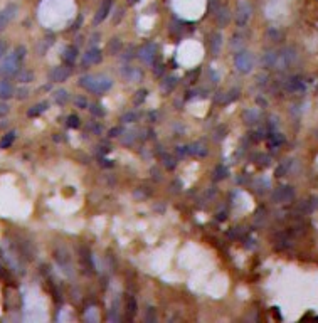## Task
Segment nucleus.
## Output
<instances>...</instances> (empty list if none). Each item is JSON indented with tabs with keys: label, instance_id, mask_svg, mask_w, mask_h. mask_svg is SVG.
<instances>
[{
	"label": "nucleus",
	"instance_id": "nucleus-25",
	"mask_svg": "<svg viewBox=\"0 0 318 323\" xmlns=\"http://www.w3.org/2000/svg\"><path fill=\"white\" fill-rule=\"evenodd\" d=\"M79 125H81V120H79L76 114H71V116H67V126H69V128H78Z\"/></svg>",
	"mask_w": 318,
	"mask_h": 323
},
{
	"label": "nucleus",
	"instance_id": "nucleus-17",
	"mask_svg": "<svg viewBox=\"0 0 318 323\" xmlns=\"http://www.w3.org/2000/svg\"><path fill=\"white\" fill-rule=\"evenodd\" d=\"M286 89H288V91H291V93H295V91L303 89V84L298 78H291V79L286 81Z\"/></svg>",
	"mask_w": 318,
	"mask_h": 323
},
{
	"label": "nucleus",
	"instance_id": "nucleus-20",
	"mask_svg": "<svg viewBox=\"0 0 318 323\" xmlns=\"http://www.w3.org/2000/svg\"><path fill=\"white\" fill-rule=\"evenodd\" d=\"M17 79H19L20 83H31V81H34V73L29 69H24L17 74Z\"/></svg>",
	"mask_w": 318,
	"mask_h": 323
},
{
	"label": "nucleus",
	"instance_id": "nucleus-33",
	"mask_svg": "<svg viewBox=\"0 0 318 323\" xmlns=\"http://www.w3.org/2000/svg\"><path fill=\"white\" fill-rule=\"evenodd\" d=\"M7 113H8V105H7V103H2V101H0V118H3Z\"/></svg>",
	"mask_w": 318,
	"mask_h": 323
},
{
	"label": "nucleus",
	"instance_id": "nucleus-7",
	"mask_svg": "<svg viewBox=\"0 0 318 323\" xmlns=\"http://www.w3.org/2000/svg\"><path fill=\"white\" fill-rule=\"evenodd\" d=\"M15 12H17V5H14V3H10V5H7L5 8L0 10V31H3L10 24V20L15 17Z\"/></svg>",
	"mask_w": 318,
	"mask_h": 323
},
{
	"label": "nucleus",
	"instance_id": "nucleus-27",
	"mask_svg": "<svg viewBox=\"0 0 318 323\" xmlns=\"http://www.w3.org/2000/svg\"><path fill=\"white\" fill-rule=\"evenodd\" d=\"M74 105H76V108H86V106H88V100L84 96H78L74 100Z\"/></svg>",
	"mask_w": 318,
	"mask_h": 323
},
{
	"label": "nucleus",
	"instance_id": "nucleus-28",
	"mask_svg": "<svg viewBox=\"0 0 318 323\" xmlns=\"http://www.w3.org/2000/svg\"><path fill=\"white\" fill-rule=\"evenodd\" d=\"M15 93H17V95H14V96H17V98H19V100H24V98H27V96H29V89H27V88L15 89Z\"/></svg>",
	"mask_w": 318,
	"mask_h": 323
},
{
	"label": "nucleus",
	"instance_id": "nucleus-13",
	"mask_svg": "<svg viewBox=\"0 0 318 323\" xmlns=\"http://www.w3.org/2000/svg\"><path fill=\"white\" fill-rule=\"evenodd\" d=\"M15 95V89L8 81H0V100H8Z\"/></svg>",
	"mask_w": 318,
	"mask_h": 323
},
{
	"label": "nucleus",
	"instance_id": "nucleus-12",
	"mask_svg": "<svg viewBox=\"0 0 318 323\" xmlns=\"http://www.w3.org/2000/svg\"><path fill=\"white\" fill-rule=\"evenodd\" d=\"M78 56H79V51L78 48H74V46H67L64 49V53H62V59H64V62L67 66L73 64L76 59H78Z\"/></svg>",
	"mask_w": 318,
	"mask_h": 323
},
{
	"label": "nucleus",
	"instance_id": "nucleus-9",
	"mask_svg": "<svg viewBox=\"0 0 318 323\" xmlns=\"http://www.w3.org/2000/svg\"><path fill=\"white\" fill-rule=\"evenodd\" d=\"M140 57H142L143 62H154V59L157 57V46L154 42H148V44L143 46L142 49H140Z\"/></svg>",
	"mask_w": 318,
	"mask_h": 323
},
{
	"label": "nucleus",
	"instance_id": "nucleus-4",
	"mask_svg": "<svg viewBox=\"0 0 318 323\" xmlns=\"http://www.w3.org/2000/svg\"><path fill=\"white\" fill-rule=\"evenodd\" d=\"M101 59H103L101 51L98 48H91L81 56V64L83 66H95V64H100Z\"/></svg>",
	"mask_w": 318,
	"mask_h": 323
},
{
	"label": "nucleus",
	"instance_id": "nucleus-22",
	"mask_svg": "<svg viewBox=\"0 0 318 323\" xmlns=\"http://www.w3.org/2000/svg\"><path fill=\"white\" fill-rule=\"evenodd\" d=\"M217 20H219V24L220 25H226L229 22V12L226 10V8H220L219 10V14H217Z\"/></svg>",
	"mask_w": 318,
	"mask_h": 323
},
{
	"label": "nucleus",
	"instance_id": "nucleus-8",
	"mask_svg": "<svg viewBox=\"0 0 318 323\" xmlns=\"http://www.w3.org/2000/svg\"><path fill=\"white\" fill-rule=\"evenodd\" d=\"M249 17H251V7H249V3H239L237 5V14H236V24L239 25V27H243V25L248 24Z\"/></svg>",
	"mask_w": 318,
	"mask_h": 323
},
{
	"label": "nucleus",
	"instance_id": "nucleus-18",
	"mask_svg": "<svg viewBox=\"0 0 318 323\" xmlns=\"http://www.w3.org/2000/svg\"><path fill=\"white\" fill-rule=\"evenodd\" d=\"M48 106H49L48 103H39V105L32 106V108L27 111V114H29V116H39V114H42L46 109H48Z\"/></svg>",
	"mask_w": 318,
	"mask_h": 323
},
{
	"label": "nucleus",
	"instance_id": "nucleus-19",
	"mask_svg": "<svg viewBox=\"0 0 318 323\" xmlns=\"http://www.w3.org/2000/svg\"><path fill=\"white\" fill-rule=\"evenodd\" d=\"M175 86H177V78H173V76H168L167 79L162 81V89L165 93H170Z\"/></svg>",
	"mask_w": 318,
	"mask_h": 323
},
{
	"label": "nucleus",
	"instance_id": "nucleus-30",
	"mask_svg": "<svg viewBox=\"0 0 318 323\" xmlns=\"http://www.w3.org/2000/svg\"><path fill=\"white\" fill-rule=\"evenodd\" d=\"M226 128H224V126H219V130L217 131H214V138L215 140H222L224 137H226Z\"/></svg>",
	"mask_w": 318,
	"mask_h": 323
},
{
	"label": "nucleus",
	"instance_id": "nucleus-14",
	"mask_svg": "<svg viewBox=\"0 0 318 323\" xmlns=\"http://www.w3.org/2000/svg\"><path fill=\"white\" fill-rule=\"evenodd\" d=\"M220 48H222V36L219 32H214L211 36V53L214 56H217L220 53Z\"/></svg>",
	"mask_w": 318,
	"mask_h": 323
},
{
	"label": "nucleus",
	"instance_id": "nucleus-35",
	"mask_svg": "<svg viewBox=\"0 0 318 323\" xmlns=\"http://www.w3.org/2000/svg\"><path fill=\"white\" fill-rule=\"evenodd\" d=\"M5 51H7V44L3 41H0V59L5 56Z\"/></svg>",
	"mask_w": 318,
	"mask_h": 323
},
{
	"label": "nucleus",
	"instance_id": "nucleus-16",
	"mask_svg": "<svg viewBox=\"0 0 318 323\" xmlns=\"http://www.w3.org/2000/svg\"><path fill=\"white\" fill-rule=\"evenodd\" d=\"M14 142H15V131H8L0 140V148H8Z\"/></svg>",
	"mask_w": 318,
	"mask_h": 323
},
{
	"label": "nucleus",
	"instance_id": "nucleus-21",
	"mask_svg": "<svg viewBox=\"0 0 318 323\" xmlns=\"http://www.w3.org/2000/svg\"><path fill=\"white\" fill-rule=\"evenodd\" d=\"M222 96H224V103H232V101L239 98V89L234 88V89H231V91L226 93V95H222Z\"/></svg>",
	"mask_w": 318,
	"mask_h": 323
},
{
	"label": "nucleus",
	"instance_id": "nucleus-15",
	"mask_svg": "<svg viewBox=\"0 0 318 323\" xmlns=\"http://www.w3.org/2000/svg\"><path fill=\"white\" fill-rule=\"evenodd\" d=\"M53 98H54V103L62 106L69 101V93H67L66 89H57V91H54Z\"/></svg>",
	"mask_w": 318,
	"mask_h": 323
},
{
	"label": "nucleus",
	"instance_id": "nucleus-1",
	"mask_svg": "<svg viewBox=\"0 0 318 323\" xmlns=\"http://www.w3.org/2000/svg\"><path fill=\"white\" fill-rule=\"evenodd\" d=\"M78 84L93 95H103L113 86V81L105 74H84L83 78H79Z\"/></svg>",
	"mask_w": 318,
	"mask_h": 323
},
{
	"label": "nucleus",
	"instance_id": "nucleus-10",
	"mask_svg": "<svg viewBox=\"0 0 318 323\" xmlns=\"http://www.w3.org/2000/svg\"><path fill=\"white\" fill-rule=\"evenodd\" d=\"M207 152H209L207 150V145L202 142H196V143H192V145L187 147V154L194 155V157H206Z\"/></svg>",
	"mask_w": 318,
	"mask_h": 323
},
{
	"label": "nucleus",
	"instance_id": "nucleus-3",
	"mask_svg": "<svg viewBox=\"0 0 318 323\" xmlns=\"http://www.w3.org/2000/svg\"><path fill=\"white\" fill-rule=\"evenodd\" d=\"M234 64L237 67V71L239 73H249V71L253 69V66H254V59L253 56L249 53H246V51H241V53H237L236 54V57H234Z\"/></svg>",
	"mask_w": 318,
	"mask_h": 323
},
{
	"label": "nucleus",
	"instance_id": "nucleus-32",
	"mask_svg": "<svg viewBox=\"0 0 318 323\" xmlns=\"http://www.w3.org/2000/svg\"><path fill=\"white\" fill-rule=\"evenodd\" d=\"M163 160H165V167H167V168H173V167H175V163H173V159H172L170 155H165Z\"/></svg>",
	"mask_w": 318,
	"mask_h": 323
},
{
	"label": "nucleus",
	"instance_id": "nucleus-11",
	"mask_svg": "<svg viewBox=\"0 0 318 323\" xmlns=\"http://www.w3.org/2000/svg\"><path fill=\"white\" fill-rule=\"evenodd\" d=\"M111 0H103V3H101V7H100V10H98V14L95 15V24H100V22H103V20L108 17L109 14V10H111Z\"/></svg>",
	"mask_w": 318,
	"mask_h": 323
},
{
	"label": "nucleus",
	"instance_id": "nucleus-26",
	"mask_svg": "<svg viewBox=\"0 0 318 323\" xmlns=\"http://www.w3.org/2000/svg\"><path fill=\"white\" fill-rule=\"evenodd\" d=\"M226 175H227L226 167H220V165H219V167L214 170V178H215V180H220V178H224Z\"/></svg>",
	"mask_w": 318,
	"mask_h": 323
},
{
	"label": "nucleus",
	"instance_id": "nucleus-31",
	"mask_svg": "<svg viewBox=\"0 0 318 323\" xmlns=\"http://www.w3.org/2000/svg\"><path fill=\"white\" fill-rule=\"evenodd\" d=\"M121 133H123V128H121V126H116V128H111V130H109V137H111V138L120 137Z\"/></svg>",
	"mask_w": 318,
	"mask_h": 323
},
{
	"label": "nucleus",
	"instance_id": "nucleus-24",
	"mask_svg": "<svg viewBox=\"0 0 318 323\" xmlns=\"http://www.w3.org/2000/svg\"><path fill=\"white\" fill-rule=\"evenodd\" d=\"M138 120V114L135 113V111H130V113H125L121 116V121L123 123H133V121H137Z\"/></svg>",
	"mask_w": 318,
	"mask_h": 323
},
{
	"label": "nucleus",
	"instance_id": "nucleus-29",
	"mask_svg": "<svg viewBox=\"0 0 318 323\" xmlns=\"http://www.w3.org/2000/svg\"><path fill=\"white\" fill-rule=\"evenodd\" d=\"M90 109H91V113L95 114V116H103V114H105V111H103V109H101V106H100V105H93Z\"/></svg>",
	"mask_w": 318,
	"mask_h": 323
},
{
	"label": "nucleus",
	"instance_id": "nucleus-2",
	"mask_svg": "<svg viewBox=\"0 0 318 323\" xmlns=\"http://www.w3.org/2000/svg\"><path fill=\"white\" fill-rule=\"evenodd\" d=\"M20 64H22V59L17 56V53L14 51L12 54H8L7 57H3V62L2 66H0V71H2L3 74H15L17 71H19Z\"/></svg>",
	"mask_w": 318,
	"mask_h": 323
},
{
	"label": "nucleus",
	"instance_id": "nucleus-6",
	"mask_svg": "<svg viewBox=\"0 0 318 323\" xmlns=\"http://www.w3.org/2000/svg\"><path fill=\"white\" fill-rule=\"evenodd\" d=\"M293 197H295V192H293V189L291 187H278L276 190L273 192V201L274 202H290V201H293Z\"/></svg>",
	"mask_w": 318,
	"mask_h": 323
},
{
	"label": "nucleus",
	"instance_id": "nucleus-23",
	"mask_svg": "<svg viewBox=\"0 0 318 323\" xmlns=\"http://www.w3.org/2000/svg\"><path fill=\"white\" fill-rule=\"evenodd\" d=\"M147 95H148V91H147V89H140V91L137 93V95H135L133 103H135V105H142L143 101H145Z\"/></svg>",
	"mask_w": 318,
	"mask_h": 323
},
{
	"label": "nucleus",
	"instance_id": "nucleus-5",
	"mask_svg": "<svg viewBox=\"0 0 318 323\" xmlns=\"http://www.w3.org/2000/svg\"><path fill=\"white\" fill-rule=\"evenodd\" d=\"M71 76V67L69 66H57L49 71V81L54 83H62Z\"/></svg>",
	"mask_w": 318,
	"mask_h": 323
},
{
	"label": "nucleus",
	"instance_id": "nucleus-34",
	"mask_svg": "<svg viewBox=\"0 0 318 323\" xmlns=\"http://www.w3.org/2000/svg\"><path fill=\"white\" fill-rule=\"evenodd\" d=\"M128 312H130V313H135V312H137V301H135L133 298L128 300Z\"/></svg>",
	"mask_w": 318,
	"mask_h": 323
}]
</instances>
